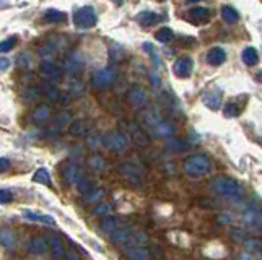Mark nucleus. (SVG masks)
<instances>
[{
	"label": "nucleus",
	"instance_id": "obj_1",
	"mask_svg": "<svg viewBox=\"0 0 262 260\" xmlns=\"http://www.w3.org/2000/svg\"><path fill=\"white\" fill-rule=\"evenodd\" d=\"M210 160L204 155L189 156L184 161V172L191 177H202L210 171Z\"/></svg>",
	"mask_w": 262,
	"mask_h": 260
},
{
	"label": "nucleus",
	"instance_id": "obj_2",
	"mask_svg": "<svg viewBox=\"0 0 262 260\" xmlns=\"http://www.w3.org/2000/svg\"><path fill=\"white\" fill-rule=\"evenodd\" d=\"M212 190L221 197H236L239 193V184L231 177L220 176L212 182Z\"/></svg>",
	"mask_w": 262,
	"mask_h": 260
},
{
	"label": "nucleus",
	"instance_id": "obj_3",
	"mask_svg": "<svg viewBox=\"0 0 262 260\" xmlns=\"http://www.w3.org/2000/svg\"><path fill=\"white\" fill-rule=\"evenodd\" d=\"M96 22H98L96 12H95L93 7H82L73 13V23L77 28H82V29L93 28L95 24H96Z\"/></svg>",
	"mask_w": 262,
	"mask_h": 260
},
{
	"label": "nucleus",
	"instance_id": "obj_4",
	"mask_svg": "<svg viewBox=\"0 0 262 260\" xmlns=\"http://www.w3.org/2000/svg\"><path fill=\"white\" fill-rule=\"evenodd\" d=\"M116 78H118V75H116L114 70L106 67V69L98 70V72L93 75L92 83L96 90H104V88H109V86L116 81Z\"/></svg>",
	"mask_w": 262,
	"mask_h": 260
},
{
	"label": "nucleus",
	"instance_id": "obj_5",
	"mask_svg": "<svg viewBox=\"0 0 262 260\" xmlns=\"http://www.w3.org/2000/svg\"><path fill=\"white\" fill-rule=\"evenodd\" d=\"M103 143L108 150L114 153H120L127 148V140L120 132H109L103 137Z\"/></svg>",
	"mask_w": 262,
	"mask_h": 260
},
{
	"label": "nucleus",
	"instance_id": "obj_6",
	"mask_svg": "<svg viewBox=\"0 0 262 260\" xmlns=\"http://www.w3.org/2000/svg\"><path fill=\"white\" fill-rule=\"evenodd\" d=\"M127 127H129L127 130H129L130 139H132V142H134L135 145H139V146H147V145L150 143L148 134L137 124V122H130V124H127Z\"/></svg>",
	"mask_w": 262,
	"mask_h": 260
},
{
	"label": "nucleus",
	"instance_id": "obj_7",
	"mask_svg": "<svg viewBox=\"0 0 262 260\" xmlns=\"http://www.w3.org/2000/svg\"><path fill=\"white\" fill-rule=\"evenodd\" d=\"M119 172L130 182V184H135V186L142 184V172H140V169L137 166L127 165V163H125V165H120Z\"/></svg>",
	"mask_w": 262,
	"mask_h": 260
},
{
	"label": "nucleus",
	"instance_id": "obj_8",
	"mask_svg": "<svg viewBox=\"0 0 262 260\" xmlns=\"http://www.w3.org/2000/svg\"><path fill=\"white\" fill-rule=\"evenodd\" d=\"M192 67H194L192 59L188 57V55H184V57H179L176 60L173 70L179 78H188V76L192 73Z\"/></svg>",
	"mask_w": 262,
	"mask_h": 260
},
{
	"label": "nucleus",
	"instance_id": "obj_9",
	"mask_svg": "<svg viewBox=\"0 0 262 260\" xmlns=\"http://www.w3.org/2000/svg\"><path fill=\"white\" fill-rule=\"evenodd\" d=\"M39 70H41V73L51 81H59L62 78V70H60L54 62H51V60H44L41 64V67H39Z\"/></svg>",
	"mask_w": 262,
	"mask_h": 260
},
{
	"label": "nucleus",
	"instance_id": "obj_10",
	"mask_svg": "<svg viewBox=\"0 0 262 260\" xmlns=\"http://www.w3.org/2000/svg\"><path fill=\"white\" fill-rule=\"evenodd\" d=\"M140 120H142V124L147 127V129L152 130L155 125L160 124L161 120V116H160V112L155 109V108H148V109H145L142 111V114H140Z\"/></svg>",
	"mask_w": 262,
	"mask_h": 260
},
{
	"label": "nucleus",
	"instance_id": "obj_11",
	"mask_svg": "<svg viewBox=\"0 0 262 260\" xmlns=\"http://www.w3.org/2000/svg\"><path fill=\"white\" fill-rule=\"evenodd\" d=\"M202 99L207 108H210L212 111H216L221 106V91L218 88H212L209 91H205Z\"/></svg>",
	"mask_w": 262,
	"mask_h": 260
},
{
	"label": "nucleus",
	"instance_id": "obj_12",
	"mask_svg": "<svg viewBox=\"0 0 262 260\" xmlns=\"http://www.w3.org/2000/svg\"><path fill=\"white\" fill-rule=\"evenodd\" d=\"M186 18L192 23H207L210 20V10L205 7H197V8H191Z\"/></svg>",
	"mask_w": 262,
	"mask_h": 260
},
{
	"label": "nucleus",
	"instance_id": "obj_13",
	"mask_svg": "<svg viewBox=\"0 0 262 260\" xmlns=\"http://www.w3.org/2000/svg\"><path fill=\"white\" fill-rule=\"evenodd\" d=\"M243 223L251 229H262V215L258 210H248L243 215Z\"/></svg>",
	"mask_w": 262,
	"mask_h": 260
},
{
	"label": "nucleus",
	"instance_id": "obj_14",
	"mask_svg": "<svg viewBox=\"0 0 262 260\" xmlns=\"http://www.w3.org/2000/svg\"><path fill=\"white\" fill-rule=\"evenodd\" d=\"M90 129H92V122L87 119H78L72 122V125H70V134L73 137H85L88 135Z\"/></svg>",
	"mask_w": 262,
	"mask_h": 260
},
{
	"label": "nucleus",
	"instance_id": "obj_15",
	"mask_svg": "<svg viewBox=\"0 0 262 260\" xmlns=\"http://www.w3.org/2000/svg\"><path fill=\"white\" fill-rule=\"evenodd\" d=\"M153 134L158 137V139H168V137H171L174 134V124H171V122L168 120H161L160 124H157L153 127Z\"/></svg>",
	"mask_w": 262,
	"mask_h": 260
},
{
	"label": "nucleus",
	"instance_id": "obj_16",
	"mask_svg": "<svg viewBox=\"0 0 262 260\" xmlns=\"http://www.w3.org/2000/svg\"><path fill=\"white\" fill-rule=\"evenodd\" d=\"M137 23L142 24V26H152V24L158 23L163 20V17H160V15L153 13V12H148V10H143V12H140L137 15Z\"/></svg>",
	"mask_w": 262,
	"mask_h": 260
},
{
	"label": "nucleus",
	"instance_id": "obj_17",
	"mask_svg": "<svg viewBox=\"0 0 262 260\" xmlns=\"http://www.w3.org/2000/svg\"><path fill=\"white\" fill-rule=\"evenodd\" d=\"M83 65V60L80 57V54L77 52H72L67 55V59H65V70L70 73H77L80 69H82Z\"/></svg>",
	"mask_w": 262,
	"mask_h": 260
},
{
	"label": "nucleus",
	"instance_id": "obj_18",
	"mask_svg": "<svg viewBox=\"0 0 262 260\" xmlns=\"http://www.w3.org/2000/svg\"><path fill=\"white\" fill-rule=\"evenodd\" d=\"M127 99L132 106L140 108V106H145V103H147V93H145V90H142V88L130 90L127 95Z\"/></svg>",
	"mask_w": 262,
	"mask_h": 260
},
{
	"label": "nucleus",
	"instance_id": "obj_19",
	"mask_svg": "<svg viewBox=\"0 0 262 260\" xmlns=\"http://www.w3.org/2000/svg\"><path fill=\"white\" fill-rule=\"evenodd\" d=\"M82 177V172H80V167L77 165H73V163H70V165L65 166L64 169V179L67 184H77V181Z\"/></svg>",
	"mask_w": 262,
	"mask_h": 260
},
{
	"label": "nucleus",
	"instance_id": "obj_20",
	"mask_svg": "<svg viewBox=\"0 0 262 260\" xmlns=\"http://www.w3.org/2000/svg\"><path fill=\"white\" fill-rule=\"evenodd\" d=\"M226 60V52L221 47H212L207 54V62L210 65H215V67H218Z\"/></svg>",
	"mask_w": 262,
	"mask_h": 260
},
{
	"label": "nucleus",
	"instance_id": "obj_21",
	"mask_svg": "<svg viewBox=\"0 0 262 260\" xmlns=\"http://www.w3.org/2000/svg\"><path fill=\"white\" fill-rule=\"evenodd\" d=\"M108 236L114 244H127L130 236H132V233H130L127 228H116L113 233L108 234Z\"/></svg>",
	"mask_w": 262,
	"mask_h": 260
},
{
	"label": "nucleus",
	"instance_id": "obj_22",
	"mask_svg": "<svg viewBox=\"0 0 262 260\" xmlns=\"http://www.w3.org/2000/svg\"><path fill=\"white\" fill-rule=\"evenodd\" d=\"M191 148V145L186 140L181 139H168L166 142V150H169L171 153H184Z\"/></svg>",
	"mask_w": 262,
	"mask_h": 260
},
{
	"label": "nucleus",
	"instance_id": "obj_23",
	"mask_svg": "<svg viewBox=\"0 0 262 260\" xmlns=\"http://www.w3.org/2000/svg\"><path fill=\"white\" fill-rule=\"evenodd\" d=\"M125 256L129 259H134V260H145V259H150L152 257V252L148 251V249L145 247H140V246H134L125 251Z\"/></svg>",
	"mask_w": 262,
	"mask_h": 260
},
{
	"label": "nucleus",
	"instance_id": "obj_24",
	"mask_svg": "<svg viewBox=\"0 0 262 260\" xmlns=\"http://www.w3.org/2000/svg\"><path fill=\"white\" fill-rule=\"evenodd\" d=\"M48 246H49V242L44 237H34L31 239V242H29V251H31L34 256H41V254L48 251Z\"/></svg>",
	"mask_w": 262,
	"mask_h": 260
},
{
	"label": "nucleus",
	"instance_id": "obj_25",
	"mask_svg": "<svg viewBox=\"0 0 262 260\" xmlns=\"http://www.w3.org/2000/svg\"><path fill=\"white\" fill-rule=\"evenodd\" d=\"M99 228H101V231L104 234H111L116 228H119V221H118V218L106 215V216H103L101 223H99Z\"/></svg>",
	"mask_w": 262,
	"mask_h": 260
},
{
	"label": "nucleus",
	"instance_id": "obj_26",
	"mask_svg": "<svg viewBox=\"0 0 262 260\" xmlns=\"http://www.w3.org/2000/svg\"><path fill=\"white\" fill-rule=\"evenodd\" d=\"M49 116H51L49 106L48 104H43V106H39V108L33 112V120L36 122V124H44L46 120H49Z\"/></svg>",
	"mask_w": 262,
	"mask_h": 260
},
{
	"label": "nucleus",
	"instance_id": "obj_27",
	"mask_svg": "<svg viewBox=\"0 0 262 260\" xmlns=\"http://www.w3.org/2000/svg\"><path fill=\"white\" fill-rule=\"evenodd\" d=\"M49 246H51V251H52V256L54 257H62L65 256V249H64V244L62 241L57 237V236H51L48 239Z\"/></svg>",
	"mask_w": 262,
	"mask_h": 260
},
{
	"label": "nucleus",
	"instance_id": "obj_28",
	"mask_svg": "<svg viewBox=\"0 0 262 260\" xmlns=\"http://www.w3.org/2000/svg\"><path fill=\"white\" fill-rule=\"evenodd\" d=\"M23 216L29 221H39V223H44V224H55L54 218L49 216V215H39V213H34V212H23Z\"/></svg>",
	"mask_w": 262,
	"mask_h": 260
},
{
	"label": "nucleus",
	"instance_id": "obj_29",
	"mask_svg": "<svg viewBox=\"0 0 262 260\" xmlns=\"http://www.w3.org/2000/svg\"><path fill=\"white\" fill-rule=\"evenodd\" d=\"M241 59H243V62L246 65H256L259 60V55H258V50H256L254 47H246L243 50V54H241Z\"/></svg>",
	"mask_w": 262,
	"mask_h": 260
},
{
	"label": "nucleus",
	"instance_id": "obj_30",
	"mask_svg": "<svg viewBox=\"0 0 262 260\" xmlns=\"http://www.w3.org/2000/svg\"><path fill=\"white\" fill-rule=\"evenodd\" d=\"M221 18H223L225 23L231 24V23H236V22H238L239 15H238V12H236L233 7H230V5H225V7L221 8Z\"/></svg>",
	"mask_w": 262,
	"mask_h": 260
},
{
	"label": "nucleus",
	"instance_id": "obj_31",
	"mask_svg": "<svg viewBox=\"0 0 262 260\" xmlns=\"http://www.w3.org/2000/svg\"><path fill=\"white\" fill-rule=\"evenodd\" d=\"M44 20L49 23H60V22H65L67 20V17L62 13V12H59V10H55V8H49L44 12Z\"/></svg>",
	"mask_w": 262,
	"mask_h": 260
},
{
	"label": "nucleus",
	"instance_id": "obj_32",
	"mask_svg": "<svg viewBox=\"0 0 262 260\" xmlns=\"http://www.w3.org/2000/svg\"><path fill=\"white\" fill-rule=\"evenodd\" d=\"M88 167L92 171H95V172H101V171H104V167H106V161L103 160L101 156L93 155V156L88 158Z\"/></svg>",
	"mask_w": 262,
	"mask_h": 260
},
{
	"label": "nucleus",
	"instance_id": "obj_33",
	"mask_svg": "<svg viewBox=\"0 0 262 260\" xmlns=\"http://www.w3.org/2000/svg\"><path fill=\"white\" fill-rule=\"evenodd\" d=\"M33 181L38 182V184H43V186H51V176H49V172L44 169V167H41V169H38L34 172Z\"/></svg>",
	"mask_w": 262,
	"mask_h": 260
},
{
	"label": "nucleus",
	"instance_id": "obj_34",
	"mask_svg": "<svg viewBox=\"0 0 262 260\" xmlns=\"http://www.w3.org/2000/svg\"><path fill=\"white\" fill-rule=\"evenodd\" d=\"M0 242L2 246H5L7 249H13L15 246V236L12 231H0Z\"/></svg>",
	"mask_w": 262,
	"mask_h": 260
},
{
	"label": "nucleus",
	"instance_id": "obj_35",
	"mask_svg": "<svg viewBox=\"0 0 262 260\" xmlns=\"http://www.w3.org/2000/svg\"><path fill=\"white\" fill-rule=\"evenodd\" d=\"M93 182L90 181V179H87V177H80V179L77 181V189L80 190V193H88V192H92L93 190Z\"/></svg>",
	"mask_w": 262,
	"mask_h": 260
},
{
	"label": "nucleus",
	"instance_id": "obj_36",
	"mask_svg": "<svg viewBox=\"0 0 262 260\" xmlns=\"http://www.w3.org/2000/svg\"><path fill=\"white\" fill-rule=\"evenodd\" d=\"M155 38L158 39V43H169L173 39V31L169 28H160L157 34H155Z\"/></svg>",
	"mask_w": 262,
	"mask_h": 260
},
{
	"label": "nucleus",
	"instance_id": "obj_37",
	"mask_svg": "<svg viewBox=\"0 0 262 260\" xmlns=\"http://www.w3.org/2000/svg\"><path fill=\"white\" fill-rule=\"evenodd\" d=\"M43 91H44V95L48 96V99H51V101H55V99L60 98L59 90L55 88L52 83H46V85H44V90Z\"/></svg>",
	"mask_w": 262,
	"mask_h": 260
},
{
	"label": "nucleus",
	"instance_id": "obj_38",
	"mask_svg": "<svg viewBox=\"0 0 262 260\" xmlns=\"http://www.w3.org/2000/svg\"><path fill=\"white\" fill-rule=\"evenodd\" d=\"M145 242H147V234L145 233H132V236L127 241V244H132V246H142Z\"/></svg>",
	"mask_w": 262,
	"mask_h": 260
},
{
	"label": "nucleus",
	"instance_id": "obj_39",
	"mask_svg": "<svg viewBox=\"0 0 262 260\" xmlns=\"http://www.w3.org/2000/svg\"><path fill=\"white\" fill-rule=\"evenodd\" d=\"M241 112V108H236L235 101H230V103H226V106L223 108V116L225 117H236Z\"/></svg>",
	"mask_w": 262,
	"mask_h": 260
},
{
	"label": "nucleus",
	"instance_id": "obj_40",
	"mask_svg": "<svg viewBox=\"0 0 262 260\" xmlns=\"http://www.w3.org/2000/svg\"><path fill=\"white\" fill-rule=\"evenodd\" d=\"M15 44H17V38L15 36L3 39L2 43H0V52H10V50L15 47Z\"/></svg>",
	"mask_w": 262,
	"mask_h": 260
},
{
	"label": "nucleus",
	"instance_id": "obj_41",
	"mask_svg": "<svg viewBox=\"0 0 262 260\" xmlns=\"http://www.w3.org/2000/svg\"><path fill=\"white\" fill-rule=\"evenodd\" d=\"M104 195V190H101V189H98V190H92V192H88V193H85V202H88V203H93V202H96L99 200Z\"/></svg>",
	"mask_w": 262,
	"mask_h": 260
},
{
	"label": "nucleus",
	"instance_id": "obj_42",
	"mask_svg": "<svg viewBox=\"0 0 262 260\" xmlns=\"http://www.w3.org/2000/svg\"><path fill=\"white\" fill-rule=\"evenodd\" d=\"M261 249H262L261 239H249V241H246V251L248 252H258Z\"/></svg>",
	"mask_w": 262,
	"mask_h": 260
},
{
	"label": "nucleus",
	"instance_id": "obj_43",
	"mask_svg": "<svg viewBox=\"0 0 262 260\" xmlns=\"http://www.w3.org/2000/svg\"><path fill=\"white\" fill-rule=\"evenodd\" d=\"M88 146L93 150H98L99 146H104L103 143V137H90L88 139Z\"/></svg>",
	"mask_w": 262,
	"mask_h": 260
},
{
	"label": "nucleus",
	"instance_id": "obj_44",
	"mask_svg": "<svg viewBox=\"0 0 262 260\" xmlns=\"http://www.w3.org/2000/svg\"><path fill=\"white\" fill-rule=\"evenodd\" d=\"M52 49H54V46L52 44H48V46H44L41 50H39V54H41V57L44 60H49V57H54Z\"/></svg>",
	"mask_w": 262,
	"mask_h": 260
},
{
	"label": "nucleus",
	"instance_id": "obj_45",
	"mask_svg": "<svg viewBox=\"0 0 262 260\" xmlns=\"http://www.w3.org/2000/svg\"><path fill=\"white\" fill-rule=\"evenodd\" d=\"M111 212V207L108 205V203H103V205H98L96 208H95V215H98V216H106L108 213Z\"/></svg>",
	"mask_w": 262,
	"mask_h": 260
},
{
	"label": "nucleus",
	"instance_id": "obj_46",
	"mask_svg": "<svg viewBox=\"0 0 262 260\" xmlns=\"http://www.w3.org/2000/svg\"><path fill=\"white\" fill-rule=\"evenodd\" d=\"M12 192L10 190H5V189H0V203H8V202H12Z\"/></svg>",
	"mask_w": 262,
	"mask_h": 260
},
{
	"label": "nucleus",
	"instance_id": "obj_47",
	"mask_svg": "<svg viewBox=\"0 0 262 260\" xmlns=\"http://www.w3.org/2000/svg\"><path fill=\"white\" fill-rule=\"evenodd\" d=\"M10 167V161L7 158H0V172H5Z\"/></svg>",
	"mask_w": 262,
	"mask_h": 260
},
{
	"label": "nucleus",
	"instance_id": "obj_48",
	"mask_svg": "<svg viewBox=\"0 0 262 260\" xmlns=\"http://www.w3.org/2000/svg\"><path fill=\"white\" fill-rule=\"evenodd\" d=\"M10 67V60L5 57H0V70H7Z\"/></svg>",
	"mask_w": 262,
	"mask_h": 260
},
{
	"label": "nucleus",
	"instance_id": "obj_49",
	"mask_svg": "<svg viewBox=\"0 0 262 260\" xmlns=\"http://www.w3.org/2000/svg\"><path fill=\"white\" fill-rule=\"evenodd\" d=\"M231 221V216L230 215H220L218 216V223L220 224H228Z\"/></svg>",
	"mask_w": 262,
	"mask_h": 260
},
{
	"label": "nucleus",
	"instance_id": "obj_50",
	"mask_svg": "<svg viewBox=\"0 0 262 260\" xmlns=\"http://www.w3.org/2000/svg\"><path fill=\"white\" fill-rule=\"evenodd\" d=\"M26 96H28V99H36V96H38L36 88H29L28 93H26Z\"/></svg>",
	"mask_w": 262,
	"mask_h": 260
},
{
	"label": "nucleus",
	"instance_id": "obj_51",
	"mask_svg": "<svg viewBox=\"0 0 262 260\" xmlns=\"http://www.w3.org/2000/svg\"><path fill=\"white\" fill-rule=\"evenodd\" d=\"M72 91L75 95H80V93H83V85L82 83H77L75 86H72Z\"/></svg>",
	"mask_w": 262,
	"mask_h": 260
},
{
	"label": "nucleus",
	"instance_id": "obj_52",
	"mask_svg": "<svg viewBox=\"0 0 262 260\" xmlns=\"http://www.w3.org/2000/svg\"><path fill=\"white\" fill-rule=\"evenodd\" d=\"M69 114H59V117H57V124H65V122L69 120Z\"/></svg>",
	"mask_w": 262,
	"mask_h": 260
},
{
	"label": "nucleus",
	"instance_id": "obj_53",
	"mask_svg": "<svg viewBox=\"0 0 262 260\" xmlns=\"http://www.w3.org/2000/svg\"><path fill=\"white\" fill-rule=\"evenodd\" d=\"M258 81H259V83H262V72L258 73Z\"/></svg>",
	"mask_w": 262,
	"mask_h": 260
},
{
	"label": "nucleus",
	"instance_id": "obj_54",
	"mask_svg": "<svg viewBox=\"0 0 262 260\" xmlns=\"http://www.w3.org/2000/svg\"><path fill=\"white\" fill-rule=\"evenodd\" d=\"M116 5H122V0H113Z\"/></svg>",
	"mask_w": 262,
	"mask_h": 260
},
{
	"label": "nucleus",
	"instance_id": "obj_55",
	"mask_svg": "<svg viewBox=\"0 0 262 260\" xmlns=\"http://www.w3.org/2000/svg\"><path fill=\"white\" fill-rule=\"evenodd\" d=\"M188 2H191V3H194V2H200V0H188Z\"/></svg>",
	"mask_w": 262,
	"mask_h": 260
}]
</instances>
